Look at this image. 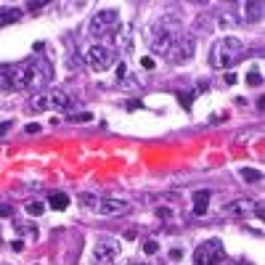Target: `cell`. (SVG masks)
Instances as JSON below:
<instances>
[{
    "label": "cell",
    "mask_w": 265,
    "mask_h": 265,
    "mask_svg": "<svg viewBox=\"0 0 265 265\" xmlns=\"http://www.w3.org/2000/svg\"><path fill=\"white\" fill-rule=\"evenodd\" d=\"M180 37H183V35H180L178 19L165 16V19H159V22L154 24L151 37H148V48H151L154 53H159V56L172 53V48H175V43L180 40Z\"/></svg>",
    "instance_id": "cell-2"
},
{
    "label": "cell",
    "mask_w": 265,
    "mask_h": 265,
    "mask_svg": "<svg viewBox=\"0 0 265 265\" xmlns=\"http://www.w3.org/2000/svg\"><path fill=\"white\" fill-rule=\"evenodd\" d=\"M191 56H193V40L191 37H180L175 43V48H172V59L178 64H183V61H189Z\"/></svg>",
    "instance_id": "cell-10"
},
{
    "label": "cell",
    "mask_w": 265,
    "mask_h": 265,
    "mask_svg": "<svg viewBox=\"0 0 265 265\" xmlns=\"http://www.w3.org/2000/svg\"><path fill=\"white\" fill-rule=\"evenodd\" d=\"M241 178L247 180V183H249V180H252V183H257V180L263 178V172L260 170H249V167H247V170H241Z\"/></svg>",
    "instance_id": "cell-16"
},
{
    "label": "cell",
    "mask_w": 265,
    "mask_h": 265,
    "mask_svg": "<svg viewBox=\"0 0 265 265\" xmlns=\"http://www.w3.org/2000/svg\"><path fill=\"white\" fill-rule=\"evenodd\" d=\"M0 241H3V236H0Z\"/></svg>",
    "instance_id": "cell-31"
},
{
    "label": "cell",
    "mask_w": 265,
    "mask_h": 265,
    "mask_svg": "<svg viewBox=\"0 0 265 265\" xmlns=\"http://www.w3.org/2000/svg\"><path fill=\"white\" fill-rule=\"evenodd\" d=\"M19 16H22V11H19V8H0V27L19 22Z\"/></svg>",
    "instance_id": "cell-14"
},
{
    "label": "cell",
    "mask_w": 265,
    "mask_h": 265,
    "mask_svg": "<svg viewBox=\"0 0 265 265\" xmlns=\"http://www.w3.org/2000/svg\"><path fill=\"white\" fill-rule=\"evenodd\" d=\"M11 249H14V252H22V249H24V241H22V239H16V241L11 244Z\"/></svg>",
    "instance_id": "cell-23"
},
{
    "label": "cell",
    "mask_w": 265,
    "mask_h": 265,
    "mask_svg": "<svg viewBox=\"0 0 265 265\" xmlns=\"http://www.w3.org/2000/svg\"><path fill=\"white\" fill-rule=\"evenodd\" d=\"M96 212L106 215V217H117V215H127L130 204L122 202V199H98V202H96Z\"/></svg>",
    "instance_id": "cell-9"
},
{
    "label": "cell",
    "mask_w": 265,
    "mask_h": 265,
    "mask_svg": "<svg viewBox=\"0 0 265 265\" xmlns=\"http://www.w3.org/2000/svg\"><path fill=\"white\" fill-rule=\"evenodd\" d=\"M72 96L67 93V90H45V93H37L35 98H32L29 109H35V112H45V109H61V112H67V109H72Z\"/></svg>",
    "instance_id": "cell-4"
},
{
    "label": "cell",
    "mask_w": 265,
    "mask_h": 265,
    "mask_svg": "<svg viewBox=\"0 0 265 265\" xmlns=\"http://www.w3.org/2000/svg\"><path fill=\"white\" fill-rule=\"evenodd\" d=\"M127 265H146V263H127Z\"/></svg>",
    "instance_id": "cell-30"
},
{
    "label": "cell",
    "mask_w": 265,
    "mask_h": 265,
    "mask_svg": "<svg viewBox=\"0 0 265 265\" xmlns=\"http://www.w3.org/2000/svg\"><path fill=\"white\" fill-rule=\"evenodd\" d=\"M141 67H144V69H154V61L151 59H141Z\"/></svg>",
    "instance_id": "cell-25"
},
{
    "label": "cell",
    "mask_w": 265,
    "mask_h": 265,
    "mask_svg": "<svg viewBox=\"0 0 265 265\" xmlns=\"http://www.w3.org/2000/svg\"><path fill=\"white\" fill-rule=\"evenodd\" d=\"M43 210H45L43 202H29V204H27V212H29V215H43Z\"/></svg>",
    "instance_id": "cell-18"
},
{
    "label": "cell",
    "mask_w": 265,
    "mask_h": 265,
    "mask_svg": "<svg viewBox=\"0 0 265 265\" xmlns=\"http://www.w3.org/2000/svg\"><path fill=\"white\" fill-rule=\"evenodd\" d=\"M225 260V249L220 239H207L193 252V265H220Z\"/></svg>",
    "instance_id": "cell-5"
},
{
    "label": "cell",
    "mask_w": 265,
    "mask_h": 265,
    "mask_svg": "<svg viewBox=\"0 0 265 265\" xmlns=\"http://www.w3.org/2000/svg\"><path fill=\"white\" fill-rule=\"evenodd\" d=\"M11 127H14V122H0V135H5Z\"/></svg>",
    "instance_id": "cell-22"
},
{
    "label": "cell",
    "mask_w": 265,
    "mask_h": 265,
    "mask_svg": "<svg viewBox=\"0 0 265 265\" xmlns=\"http://www.w3.org/2000/svg\"><path fill=\"white\" fill-rule=\"evenodd\" d=\"M48 202H50V207H53V210H67V207H69V196H67L64 191H56V193H50Z\"/></svg>",
    "instance_id": "cell-15"
},
{
    "label": "cell",
    "mask_w": 265,
    "mask_h": 265,
    "mask_svg": "<svg viewBox=\"0 0 265 265\" xmlns=\"http://www.w3.org/2000/svg\"><path fill=\"white\" fill-rule=\"evenodd\" d=\"M225 82H228V85H234V82H236V74L228 72V74H225Z\"/></svg>",
    "instance_id": "cell-26"
},
{
    "label": "cell",
    "mask_w": 265,
    "mask_h": 265,
    "mask_svg": "<svg viewBox=\"0 0 265 265\" xmlns=\"http://www.w3.org/2000/svg\"><path fill=\"white\" fill-rule=\"evenodd\" d=\"M252 204L249 199H236V202H231L228 207H225V215L228 217H247L249 212H252Z\"/></svg>",
    "instance_id": "cell-11"
},
{
    "label": "cell",
    "mask_w": 265,
    "mask_h": 265,
    "mask_svg": "<svg viewBox=\"0 0 265 265\" xmlns=\"http://www.w3.org/2000/svg\"><path fill=\"white\" fill-rule=\"evenodd\" d=\"M48 80H50V67L43 59L19 61V64H0V88H5V90L40 88Z\"/></svg>",
    "instance_id": "cell-1"
},
{
    "label": "cell",
    "mask_w": 265,
    "mask_h": 265,
    "mask_svg": "<svg viewBox=\"0 0 265 265\" xmlns=\"http://www.w3.org/2000/svg\"><path fill=\"white\" fill-rule=\"evenodd\" d=\"M144 252H146V255H157V252H159V244L154 241V239H148V241H144Z\"/></svg>",
    "instance_id": "cell-19"
},
{
    "label": "cell",
    "mask_w": 265,
    "mask_h": 265,
    "mask_svg": "<svg viewBox=\"0 0 265 265\" xmlns=\"http://www.w3.org/2000/svg\"><path fill=\"white\" fill-rule=\"evenodd\" d=\"M117 74H120V80H122V77H125V74H127V67H125V61H122L120 67H117Z\"/></svg>",
    "instance_id": "cell-24"
},
{
    "label": "cell",
    "mask_w": 265,
    "mask_h": 265,
    "mask_svg": "<svg viewBox=\"0 0 265 265\" xmlns=\"http://www.w3.org/2000/svg\"><path fill=\"white\" fill-rule=\"evenodd\" d=\"M241 56H244V43L234 35H225V37H217L215 45H212L210 64L215 69H228L241 61Z\"/></svg>",
    "instance_id": "cell-3"
},
{
    "label": "cell",
    "mask_w": 265,
    "mask_h": 265,
    "mask_svg": "<svg viewBox=\"0 0 265 265\" xmlns=\"http://www.w3.org/2000/svg\"><path fill=\"white\" fill-rule=\"evenodd\" d=\"M14 215V207L11 204H0V217H11Z\"/></svg>",
    "instance_id": "cell-21"
},
{
    "label": "cell",
    "mask_w": 265,
    "mask_h": 265,
    "mask_svg": "<svg viewBox=\"0 0 265 265\" xmlns=\"http://www.w3.org/2000/svg\"><path fill=\"white\" fill-rule=\"evenodd\" d=\"M93 120V114L90 112H82V114H74V117H69V122H90Z\"/></svg>",
    "instance_id": "cell-20"
},
{
    "label": "cell",
    "mask_w": 265,
    "mask_h": 265,
    "mask_svg": "<svg viewBox=\"0 0 265 265\" xmlns=\"http://www.w3.org/2000/svg\"><path fill=\"white\" fill-rule=\"evenodd\" d=\"M157 215H159V217H170V210H162V207H159Z\"/></svg>",
    "instance_id": "cell-28"
},
{
    "label": "cell",
    "mask_w": 265,
    "mask_h": 265,
    "mask_svg": "<svg viewBox=\"0 0 265 265\" xmlns=\"http://www.w3.org/2000/svg\"><path fill=\"white\" fill-rule=\"evenodd\" d=\"M180 255H183L180 249H172V252H170V257H172V260H180Z\"/></svg>",
    "instance_id": "cell-29"
},
{
    "label": "cell",
    "mask_w": 265,
    "mask_h": 265,
    "mask_svg": "<svg viewBox=\"0 0 265 265\" xmlns=\"http://www.w3.org/2000/svg\"><path fill=\"white\" fill-rule=\"evenodd\" d=\"M193 199V215H207V207H210V191L207 189H199L191 193Z\"/></svg>",
    "instance_id": "cell-12"
},
{
    "label": "cell",
    "mask_w": 265,
    "mask_h": 265,
    "mask_svg": "<svg viewBox=\"0 0 265 265\" xmlns=\"http://www.w3.org/2000/svg\"><path fill=\"white\" fill-rule=\"evenodd\" d=\"M120 241L117 239H109V236H101L93 247V263L96 265H112L114 260L120 257Z\"/></svg>",
    "instance_id": "cell-7"
},
{
    "label": "cell",
    "mask_w": 265,
    "mask_h": 265,
    "mask_svg": "<svg viewBox=\"0 0 265 265\" xmlns=\"http://www.w3.org/2000/svg\"><path fill=\"white\" fill-rule=\"evenodd\" d=\"M247 82H249L252 88H260V85H263V74L257 72V69H252V72L247 74Z\"/></svg>",
    "instance_id": "cell-17"
},
{
    "label": "cell",
    "mask_w": 265,
    "mask_h": 265,
    "mask_svg": "<svg viewBox=\"0 0 265 265\" xmlns=\"http://www.w3.org/2000/svg\"><path fill=\"white\" fill-rule=\"evenodd\" d=\"M27 133L32 135V133H40V125H27Z\"/></svg>",
    "instance_id": "cell-27"
},
{
    "label": "cell",
    "mask_w": 265,
    "mask_h": 265,
    "mask_svg": "<svg viewBox=\"0 0 265 265\" xmlns=\"http://www.w3.org/2000/svg\"><path fill=\"white\" fill-rule=\"evenodd\" d=\"M85 61L90 69H96V72H106V69L114 67V50L109 48V45H90L88 53H85Z\"/></svg>",
    "instance_id": "cell-6"
},
{
    "label": "cell",
    "mask_w": 265,
    "mask_h": 265,
    "mask_svg": "<svg viewBox=\"0 0 265 265\" xmlns=\"http://www.w3.org/2000/svg\"><path fill=\"white\" fill-rule=\"evenodd\" d=\"M120 24V14L114 8H106V11H98L93 19H90V35H106V32H112L114 27Z\"/></svg>",
    "instance_id": "cell-8"
},
{
    "label": "cell",
    "mask_w": 265,
    "mask_h": 265,
    "mask_svg": "<svg viewBox=\"0 0 265 265\" xmlns=\"http://www.w3.org/2000/svg\"><path fill=\"white\" fill-rule=\"evenodd\" d=\"M241 8H244V14H247V16H244V22H260V16H263V3H257V0H255V3H241Z\"/></svg>",
    "instance_id": "cell-13"
}]
</instances>
